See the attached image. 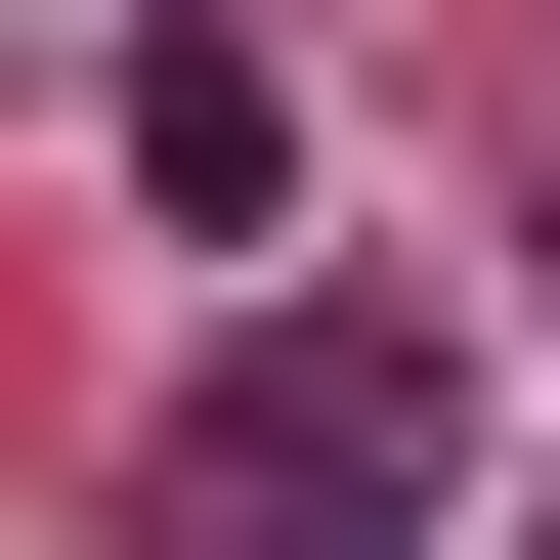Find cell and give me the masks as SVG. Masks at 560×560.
Returning <instances> with one entry per match:
<instances>
[{
    "instance_id": "obj_1",
    "label": "cell",
    "mask_w": 560,
    "mask_h": 560,
    "mask_svg": "<svg viewBox=\"0 0 560 560\" xmlns=\"http://www.w3.org/2000/svg\"><path fill=\"white\" fill-rule=\"evenodd\" d=\"M475 475H517V388H475V302H215L173 346V560H475Z\"/></svg>"
},
{
    "instance_id": "obj_2",
    "label": "cell",
    "mask_w": 560,
    "mask_h": 560,
    "mask_svg": "<svg viewBox=\"0 0 560 560\" xmlns=\"http://www.w3.org/2000/svg\"><path fill=\"white\" fill-rule=\"evenodd\" d=\"M130 215H173V259H259V215H302V44L130 0Z\"/></svg>"
},
{
    "instance_id": "obj_3",
    "label": "cell",
    "mask_w": 560,
    "mask_h": 560,
    "mask_svg": "<svg viewBox=\"0 0 560 560\" xmlns=\"http://www.w3.org/2000/svg\"><path fill=\"white\" fill-rule=\"evenodd\" d=\"M517 560H560V517H517Z\"/></svg>"
}]
</instances>
